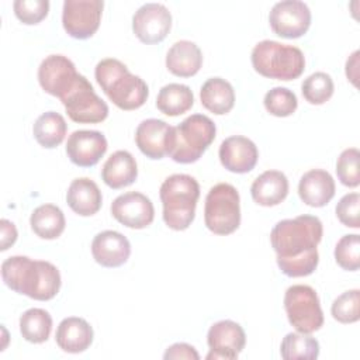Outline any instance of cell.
<instances>
[{
	"label": "cell",
	"instance_id": "cell-11",
	"mask_svg": "<svg viewBox=\"0 0 360 360\" xmlns=\"http://www.w3.org/2000/svg\"><path fill=\"white\" fill-rule=\"evenodd\" d=\"M271 30L283 38H300L311 25L309 7L300 0H284L276 3L269 14Z\"/></svg>",
	"mask_w": 360,
	"mask_h": 360
},
{
	"label": "cell",
	"instance_id": "cell-4",
	"mask_svg": "<svg viewBox=\"0 0 360 360\" xmlns=\"http://www.w3.org/2000/svg\"><path fill=\"white\" fill-rule=\"evenodd\" d=\"M163 221L174 231L187 229L195 217L200 184L190 174H172L160 186Z\"/></svg>",
	"mask_w": 360,
	"mask_h": 360
},
{
	"label": "cell",
	"instance_id": "cell-35",
	"mask_svg": "<svg viewBox=\"0 0 360 360\" xmlns=\"http://www.w3.org/2000/svg\"><path fill=\"white\" fill-rule=\"evenodd\" d=\"M332 316L340 323H353L360 318V291L349 290L340 294L332 304Z\"/></svg>",
	"mask_w": 360,
	"mask_h": 360
},
{
	"label": "cell",
	"instance_id": "cell-12",
	"mask_svg": "<svg viewBox=\"0 0 360 360\" xmlns=\"http://www.w3.org/2000/svg\"><path fill=\"white\" fill-rule=\"evenodd\" d=\"M75 63L63 55L46 56L38 68V82L45 93L63 98L79 80Z\"/></svg>",
	"mask_w": 360,
	"mask_h": 360
},
{
	"label": "cell",
	"instance_id": "cell-39",
	"mask_svg": "<svg viewBox=\"0 0 360 360\" xmlns=\"http://www.w3.org/2000/svg\"><path fill=\"white\" fill-rule=\"evenodd\" d=\"M163 357L166 360L169 359H187V360H198L200 354L197 350L187 343H174L165 352Z\"/></svg>",
	"mask_w": 360,
	"mask_h": 360
},
{
	"label": "cell",
	"instance_id": "cell-19",
	"mask_svg": "<svg viewBox=\"0 0 360 360\" xmlns=\"http://www.w3.org/2000/svg\"><path fill=\"white\" fill-rule=\"evenodd\" d=\"M91 255L103 267H120L131 255L129 240L117 231H103L91 242Z\"/></svg>",
	"mask_w": 360,
	"mask_h": 360
},
{
	"label": "cell",
	"instance_id": "cell-27",
	"mask_svg": "<svg viewBox=\"0 0 360 360\" xmlns=\"http://www.w3.org/2000/svg\"><path fill=\"white\" fill-rule=\"evenodd\" d=\"M194 104V96L188 86L169 83L163 86L156 97V107L169 117H177L187 112Z\"/></svg>",
	"mask_w": 360,
	"mask_h": 360
},
{
	"label": "cell",
	"instance_id": "cell-8",
	"mask_svg": "<svg viewBox=\"0 0 360 360\" xmlns=\"http://www.w3.org/2000/svg\"><path fill=\"white\" fill-rule=\"evenodd\" d=\"M284 309L288 322L301 333H312L323 325V312L315 290L309 285L295 284L287 288Z\"/></svg>",
	"mask_w": 360,
	"mask_h": 360
},
{
	"label": "cell",
	"instance_id": "cell-15",
	"mask_svg": "<svg viewBox=\"0 0 360 360\" xmlns=\"http://www.w3.org/2000/svg\"><path fill=\"white\" fill-rule=\"evenodd\" d=\"M207 343L210 346V353L207 359H236L246 345V335L243 328L231 321L224 319L214 323L207 335Z\"/></svg>",
	"mask_w": 360,
	"mask_h": 360
},
{
	"label": "cell",
	"instance_id": "cell-28",
	"mask_svg": "<svg viewBox=\"0 0 360 360\" xmlns=\"http://www.w3.org/2000/svg\"><path fill=\"white\" fill-rule=\"evenodd\" d=\"M30 224L37 236L42 239H56L65 231L66 221L59 207L42 204L32 211Z\"/></svg>",
	"mask_w": 360,
	"mask_h": 360
},
{
	"label": "cell",
	"instance_id": "cell-17",
	"mask_svg": "<svg viewBox=\"0 0 360 360\" xmlns=\"http://www.w3.org/2000/svg\"><path fill=\"white\" fill-rule=\"evenodd\" d=\"M107 139L98 131L80 129L69 135L66 153L70 162L80 167H91L107 152Z\"/></svg>",
	"mask_w": 360,
	"mask_h": 360
},
{
	"label": "cell",
	"instance_id": "cell-24",
	"mask_svg": "<svg viewBox=\"0 0 360 360\" xmlns=\"http://www.w3.org/2000/svg\"><path fill=\"white\" fill-rule=\"evenodd\" d=\"M202 65L201 49L191 41L181 39L174 42L166 55V68L170 73L180 77L194 76Z\"/></svg>",
	"mask_w": 360,
	"mask_h": 360
},
{
	"label": "cell",
	"instance_id": "cell-30",
	"mask_svg": "<svg viewBox=\"0 0 360 360\" xmlns=\"http://www.w3.org/2000/svg\"><path fill=\"white\" fill-rule=\"evenodd\" d=\"M52 330V316L42 308H30L20 316V332L27 342L44 343Z\"/></svg>",
	"mask_w": 360,
	"mask_h": 360
},
{
	"label": "cell",
	"instance_id": "cell-25",
	"mask_svg": "<svg viewBox=\"0 0 360 360\" xmlns=\"http://www.w3.org/2000/svg\"><path fill=\"white\" fill-rule=\"evenodd\" d=\"M138 177V166L135 158L127 150L114 152L103 165L101 179L114 188H122L131 186Z\"/></svg>",
	"mask_w": 360,
	"mask_h": 360
},
{
	"label": "cell",
	"instance_id": "cell-33",
	"mask_svg": "<svg viewBox=\"0 0 360 360\" xmlns=\"http://www.w3.org/2000/svg\"><path fill=\"white\" fill-rule=\"evenodd\" d=\"M264 107L274 117H288L298 105L297 96L287 87H273L264 96Z\"/></svg>",
	"mask_w": 360,
	"mask_h": 360
},
{
	"label": "cell",
	"instance_id": "cell-32",
	"mask_svg": "<svg viewBox=\"0 0 360 360\" xmlns=\"http://www.w3.org/2000/svg\"><path fill=\"white\" fill-rule=\"evenodd\" d=\"M335 90V84L332 77L325 72H315L309 75L301 86V91L304 98L309 104H323L326 103Z\"/></svg>",
	"mask_w": 360,
	"mask_h": 360
},
{
	"label": "cell",
	"instance_id": "cell-23",
	"mask_svg": "<svg viewBox=\"0 0 360 360\" xmlns=\"http://www.w3.org/2000/svg\"><path fill=\"white\" fill-rule=\"evenodd\" d=\"M66 201L70 210L82 217H90L101 208L103 197L98 186L89 177L75 179L66 193Z\"/></svg>",
	"mask_w": 360,
	"mask_h": 360
},
{
	"label": "cell",
	"instance_id": "cell-6",
	"mask_svg": "<svg viewBox=\"0 0 360 360\" xmlns=\"http://www.w3.org/2000/svg\"><path fill=\"white\" fill-rule=\"evenodd\" d=\"M214 121L202 114H193L174 127V146L170 158L177 163L197 162L215 139Z\"/></svg>",
	"mask_w": 360,
	"mask_h": 360
},
{
	"label": "cell",
	"instance_id": "cell-14",
	"mask_svg": "<svg viewBox=\"0 0 360 360\" xmlns=\"http://www.w3.org/2000/svg\"><path fill=\"white\" fill-rule=\"evenodd\" d=\"M135 142L149 159L170 156L174 146V127L158 118L143 120L135 131Z\"/></svg>",
	"mask_w": 360,
	"mask_h": 360
},
{
	"label": "cell",
	"instance_id": "cell-22",
	"mask_svg": "<svg viewBox=\"0 0 360 360\" xmlns=\"http://www.w3.org/2000/svg\"><path fill=\"white\" fill-rule=\"evenodd\" d=\"M250 194L253 201L259 205H277L284 201L288 194V179L283 172L266 170L252 183Z\"/></svg>",
	"mask_w": 360,
	"mask_h": 360
},
{
	"label": "cell",
	"instance_id": "cell-29",
	"mask_svg": "<svg viewBox=\"0 0 360 360\" xmlns=\"http://www.w3.org/2000/svg\"><path fill=\"white\" fill-rule=\"evenodd\" d=\"M66 131L68 125L65 118L55 111H46L41 114L32 127L34 138L41 146L46 149H52L60 145L65 139Z\"/></svg>",
	"mask_w": 360,
	"mask_h": 360
},
{
	"label": "cell",
	"instance_id": "cell-1",
	"mask_svg": "<svg viewBox=\"0 0 360 360\" xmlns=\"http://www.w3.org/2000/svg\"><path fill=\"white\" fill-rule=\"evenodd\" d=\"M322 235V222L314 215H298L292 219L278 221L271 229L270 242L281 273L288 277L312 274L319 263L316 246Z\"/></svg>",
	"mask_w": 360,
	"mask_h": 360
},
{
	"label": "cell",
	"instance_id": "cell-13",
	"mask_svg": "<svg viewBox=\"0 0 360 360\" xmlns=\"http://www.w3.org/2000/svg\"><path fill=\"white\" fill-rule=\"evenodd\" d=\"M172 28V14L160 3H146L141 6L132 17V30L143 44L162 42Z\"/></svg>",
	"mask_w": 360,
	"mask_h": 360
},
{
	"label": "cell",
	"instance_id": "cell-18",
	"mask_svg": "<svg viewBox=\"0 0 360 360\" xmlns=\"http://www.w3.org/2000/svg\"><path fill=\"white\" fill-rule=\"evenodd\" d=\"M219 160L232 173L250 172L259 159V152L253 141L242 135H233L222 141L219 146Z\"/></svg>",
	"mask_w": 360,
	"mask_h": 360
},
{
	"label": "cell",
	"instance_id": "cell-10",
	"mask_svg": "<svg viewBox=\"0 0 360 360\" xmlns=\"http://www.w3.org/2000/svg\"><path fill=\"white\" fill-rule=\"evenodd\" d=\"M104 3L101 0H65L62 24L65 31L76 39H87L100 27Z\"/></svg>",
	"mask_w": 360,
	"mask_h": 360
},
{
	"label": "cell",
	"instance_id": "cell-20",
	"mask_svg": "<svg viewBox=\"0 0 360 360\" xmlns=\"http://www.w3.org/2000/svg\"><path fill=\"white\" fill-rule=\"evenodd\" d=\"M335 180L322 169H312L307 172L298 184V194L302 202L309 207H325L335 195Z\"/></svg>",
	"mask_w": 360,
	"mask_h": 360
},
{
	"label": "cell",
	"instance_id": "cell-37",
	"mask_svg": "<svg viewBox=\"0 0 360 360\" xmlns=\"http://www.w3.org/2000/svg\"><path fill=\"white\" fill-rule=\"evenodd\" d=\"M15 17L28 25L42 21L49 11L48 0H15L14 4Z\"/></svg>",
	"mask_w": 360,
	"mask_h": 360
},
{
	"label": "cell",
	"instance_id": "cell-5",
	"mask_svg": "<svg viewBox=\"0 0 360 360\" xmlns=\"http://www.w3.org/2000/svg\"><path fill=\"white\" fill-rule=\"evenodd\" d=\"M250 59L259 75L284 82L300 77L305 69V58L300 48L271 39L256 44Z\"/></svg>",
	"mask_w": 360,
	"mask_h": 360
},
{
	"label": "cell",
	"instance_id": "cell-31",
	"mask_svg": "<svg viewBox=\"0 0 360 360\" xmlns=\"http://www.w3.org/2000/svg\"><path fill=\"white\" fill-rule=\"evenodd\" d=\"M281 357L285 360L294 359H316L319 356V343L309 333H287L280 346Z\"/></svg>",
	"mask_w": 360,
	"mask_h": 360
},
{
	"label": "cell",
	"instance_id": "cell-34",
	"mask_svg": "<svg viewBox=\"0 0 360 360\" xmlns=\"http://www.w3.org/2000/svg\"><path fill=\"white\" fill-rule=\"evenodd\" d=\"M336 263L347 271H356L360 267V238L357 233L345 235L335 248Z\"/></svg>",
	"mask_w": 360,
	"mask_h": 360
},
{
	"label": "cell",
	"instance_id": "cell-2",
	"mask_svg": "<svg viewBox=\"0 0 360 360\" xmlns=\"http://www.w3.org/2000/svg\"><path fill=\"white\" fill-rule=\"evenodd\" d=\"M4 284L32 300H52L60 288V273L49 262L32 260L27 256H11L1 263Z\"/></svg>",
	"mask_w": 360,
	"mask_h": 360
},
{
	"label": "cell",
	"instance_id": "cell-38",
	"mask_svg": "<svg viewBox=\"0 0 360 360\" xmlns=\"http://www.w3.org/2000/svg\"><path fill=\"white\" fill-rule=\"evenodd\" d=\"M338 219L349 228L360 226V195L359 193H349L343 195L336 205Z\"/></svg>",
	"mask_w": 360,
	"mask_h": 360
},
{
	"label": "cell",
	"instance_id": "cell-26",
	"mask_svg": "<svg viewBox=\"0 0 360 360\" xmlns=\"http://www.w3.org/2000/svg\"><path fill=\"white\" fill-rule=\"evenodd\" d=\"M200 98L204 108L217 115H222L233 108L235 91L228 80L211 77L201 86Z\"/></svg>",
	"mask_w": 360,
	"mask_h": 360
},
{
	"label": "cell",
	"instance_id": "cell-40",
	"mask_svg": "<svg viewBox=\"0 0 360 360\" xmlns=\"http://www.w3.org/2000/svg\"><path fill=\"white\" fill-rule=\"evenodd\" d=\"M0 229H1L0 250H7L17 240V229H15V225L11 221L4 219V218L0 221Z\"/></svg>",
	"mask_w": 360,
	"mask_h": 360
},
{
	"label": "cell",
	"instance_id": "cell-36",
	"mask_svg": "<svg viewBox=\"0 0 360 360\" xmlns=\"http://www.w3.org/2000/svg\"><path fill=\"white\" fill-rule=\"evenodd\" d=\"M360 152L357 148L345 149L336 162V174L340 183L346 187H357L360 184L359 174Z\"/></svg>",
	"mask_w": 360,
	"mask_h": 360
},
{
	"label": "cell",
	"instance_id": "cell-16",
	"mask_svg": "<svg viewBox=\"0 0 360 360\" xmlns=\"http://www.w3.org/2000/svg\"><path fill=\"white\" fill-rule=\"evenodd\" d=\"M111 214L120 224L128 228L143 229L153 222L155 208L145 194L128 191L112 201Z\"/></svg>",
	"mask_w": 360,
	"mask_h": 360
},
{
	"label": "cell",
	"instance_id": "cell-21",
	"mask_svg": "<svg viewBox=\"0 0 360 360\" xmlns=\"http://www.w3.org/2000/svg\"><path fill=\"white\" fill-rule=\"evenodd\" d=\"M93 336V328L86 319L69 316L58 325L55 340L63 352L82 353L90 347Z\"/></svg>",
	"mask_w": 360,
	"mask_h": 360
},
{
	"label": "cell",
	"instance_id": "cell-9",
	"mask_svg": "<svg viewBox=\"0 0 360 360\" xmlns=\"http://www.w3.org/2000/svg\"><path fill=\"white\" fill-rule=\"evenodd\" d=\"M60 101L69 118L79 124H97L108 115V105L96 94L93 86L83 75H80L75 87Z\"/></svg>",
	"mask_w": 360,
	"mask_h": 360
},
{
	"label": "cell",
	"instance_id": "cell-41",
	"mask_svg": "<svg viewBox=\"0 0 360 360\" xmlns=\"http://www.w3.org/2000/svg\"><path fill=\"white\" fill-rule=\"evenodd\" d=\"M357 65H359V51H354L352 53V56L347 59V62H346V76H347V79H350V82L354 86H357V82H356V79L353 76V70H356Z\"/></svg>",
	"mask_w": 360,
	"mask_h": 360
},
{
	"label": "cell",
	"instance_id": "cell-3",
	"mask_svg": "<svg viewBox=\"0 0 360 360\" xmlns=\"http://www.w3.org/2000/svg\"><path fill=\"white\" fill-rule=\"evenodd\" d=\"M94 76L105 96L121 110H136L148 100V84L139 76L132 75L118 59L100 60L94 69Z\"/></svg>",
	"mask_w": 360,
	"mask_h": 360
},
{
	"label": "cell",
	"instance_id": "cell-7",
	"mask_svg": "<svg viewBox=\"0 0 360 360\" xmlns=\"http://www.w3.org/2000/svg\"><path fill=\"white\" fill-rule=\"evenodd\" d=\"M204 221L217 235H229L240 225V198L238 190L229 183H218L205 197Z\"/></svg>",
	"mask_w": 360,
	"mask_h": 360
}]
</instances>
